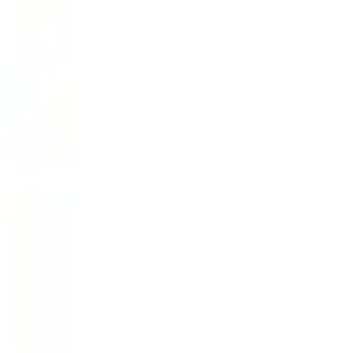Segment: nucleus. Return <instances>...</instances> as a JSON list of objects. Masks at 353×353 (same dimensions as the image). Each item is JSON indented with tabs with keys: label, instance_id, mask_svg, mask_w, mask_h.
<instances>
[]
</instances>
